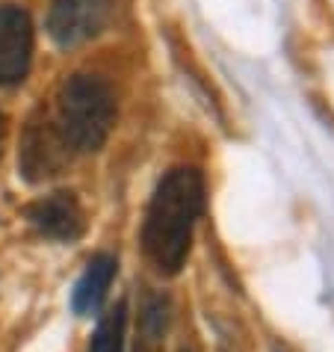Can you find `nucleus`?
<instances>
[{
  "label": "nucleus",
  "instance_id": "3",
  "mask_svg": "<svg viewBox=\"0 0 334 352\" xmlns=\"http://www.w3.org/2000/svg\"><path fill=\"white\" fill-rule=\"evenodd\" d=\"M113 0H54L47 12V33L60 47H77L107 27Z\"/></svg>",
  "mask_w": 334,
  "mask_h": 352
},
{
  "label": "nucleus",
  "instance_id": "9",
  "mask_svg": "<svg viewBox=\"0 0 334 352\" xmlns=\"http://www.w3.org/2000/svg\"><path fill=\"white\" fill-rule=\"evenodd\" d=\"M0 136H3V119H0Z\"/></svg>",
  "mask_w": 334,
  "mask_h": 352
},
{
  "label": "nucleus",
  "instance_id": "7",
  "mask_svg": "<svg viewBox=\"0 0 334 352\" xmlns=\"http://www.w3.org/2000/svg\"><path fill=\"white\" fill-rule=\"evenodd\" d=\"M115 258L110 255H98L89 261V267L80 276V281L74 285V293H71V308L74 314H95L101 308V302L107 299V290H110L113 278H115Z\"/></svg>",
  "mask_w": 334,
  "mask_h": 352
},
{
  "label": "nucleus",
  "instance_id": "8",
  "mask_svg": "<svg viewBox=\"0 0 334 352\" xmlns=\"http://www.w3.org/2000/svg\"><path fill=\"white\" fill-rule=\"evenodd\" d=\"M124 326H127V305L119 302L101 317L92 338V352H124Z\"/></svg>",
  "mask_w": 334,
  "mask_h": 352
},
{
  "label": "nucleus",
  "instance_id": "5",
  "mask_svg": "<svg viewBox=\"0 0 334 352\" xmlns=\"http://www.w3.org/2000/svg\"><path fill=\"white\" fill-rule=\"evenodd\" d=\"M33 24L18 6H0V86L21 83L30 72Z\"/></svg>",
  "mask_w": 334,
  "mask_h": 352
},
{
  "label": "nucleus",
  "instance_id": "2",
  "mask_svg": "<svg viewBox=\"0 0 334 352\" xmlns=\"http://www.w3.org/2000/svg\"><path fill=\"white\" fill-rule=\"evenodd\" d=\"M115 122V95L98 74H71L56 95V131L68 151H98Z\"/></svg>",
  "mask_w": 334,
  "mask_h": 352
},
{
  "label": "nucleus",
  "instance_id": "1",
  "mask_svg": "<svg viewBox=\"0 0 334 352\" xmlns=\"http://www.w3.org/2000/svg\"><path fill=\"white\" fill-rule=\"evenodd\" d=\"M204 208V181L190 166L166 172L151 195L142 225V249L163 276H175L186 263L192 231Z\"/></svg>",
  "mask_w": 334,
  "mask_h": 352
},
{
  "label": "nucleus",
  "instance_id": "6",
  "mask_svg": "<svg viewBox=\"0 0 334 352\" xmlns=\"http://www.w3.org/2000/svg\"><path fill=\"white\" fill-rule=\"evenodd\" d=\"M27 222L42 237H51L60 243H74L86 231V217H83L80 201L74 199V192H51L45 199L33 201L27 208Z\"/></svg>",
  "mask_w": 334,
  "mask_h": 352
},
{
  "label": "nucleus",
  "instance_id": "4",
  "mask_svg": "<svg viewBox=\"0 0 334 352\" xmlns=\"http://www.w3.org/2000/svg\"><path fill=\"white\" fill-rule=\"evenodd\" d=\"M71 157L65 140L56 131L54 119H30L21 140V172L27 181H45L63 172V166Z\"/></svg>",
  "mask_w": 334,
  "mask_h": 352
}]
</instances>
